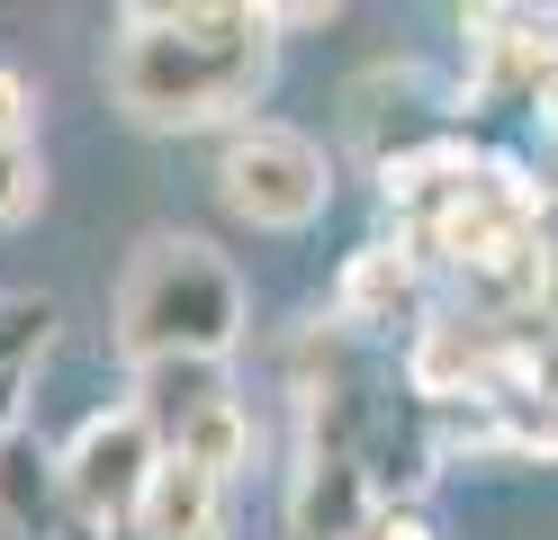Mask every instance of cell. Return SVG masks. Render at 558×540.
<instances>
[{
    "label": "cell",
    "instance_id": "1",
    "mask_svg": "<svg viewBox=\"0 0 558 540\" xmlns=\"http://www.w3.org/2000/svg\"><path fill=\"white\" fill-rule=\"evenodd\" d=\"M270 63H279V36L253 10L207 27H154V36L118 27L109 99L135 127H243L253 99L270 91Z\"/></svg>",
    "mask_w": 558,
    "mask_h": 540
},
{
    "label": "cell",
    "instance_id": "2",
    "mask_svg": "<svg viewBox=\"0 0 558 540\" xmlns=\"http://www.w3.org/2000/svg\"><path fill=\"white\" fill-rule=\"evenodd\" d=\"M243 343V279L217 243L154 235L118 279V351L126 370L145 360H226Z\"/></svg>",
    "mask_w": 558,
    "mask_h": 540
},
{
    "label": "cell",
    "instance_id": "3",
    "mask_svg": "<svg viewBox=\"0 0 558 540\" xmlns=\"http://www.w3.org/2000/svg\"><path fill=\"white\" fill-rule=\"evenodd\" d=\"M217 199L243 216V226H270V235H298L333 207V163L316 135L279 127V118H243L217 144Z\"/></svg>",
    "mask_w": 558,
    "mask_h": 540
},
{
    "label": "cell",
    "instance_id": "4",
    "mask_svg": "<svg viewBox=\"0 0 558 540\" xmlns=\"http://www.w3.org/2000/svg\"><path fill=\"white\" fill-rule=\"evenodd\" d=\"M54 459H63L73 531H118V523L145 514V487H154V468H162V432L135 415V406H99Z\"/></svg>",
    "mask_w": 558,
    "mask_h": 540
},
{
    "label": "cell",
    "instance_id": "5",
    "mask_svg": "<svg viewBox=\"0 0 558 540\" xmlns=\"http://www.w3.org/2000/svg\"><path fill=\"white\" fill-rule=\"evenodd\" d=\"M424 252L414 243H361L352 262H342V279H333V324L342 334H361V343H414L424 334Z\"/></svg>",
    "mask_w": 558,
    "mask_h": 540
},
{
    "label": "cell",
    "instance_id": "6",
    "mask_svg": "<svg viewBox=\"0 0 558 540\" xmlns=\"http://www.w3.org/2000/svg\"><path fill=\"white\" fill-rule=\"evenodd\" d=\"M369 504H378V487H369L361 451H316V442L298 451V468H289V540H352L369 523Z\"/></svg>",
    "mask_w": 558,
    "mask_h": 540
},
{
    "label": "cell",
    "instance_id": "7",
    "mask_svg": "<svg viewBox=\"0 0 558 540\" xmlns=\"http://www.w3.org/2000/svg\"><path fill=\"white\" fill-rule=\"evenodd\" d=\"M226 396H234V387H226V360H145L135 387H126V406L145 415V423L162 432V451H171L207 406H226Z\"/></svg>",
    "mask_w": 558,
    "mask_h": 540
},
{
    "label": "cell",
    "instance_id": "8",
    "mask_svg": "<svg viewBox=\"0 0 558 540\" xmlns=\"http://www.w3.org/2000/svg\"><path fill=\"white\" fill-rule=\"evenodd\" d=\"M217 514H226V478H207V468H190V459L162 451L135 531H145V540H217Z\"/></svg>",
    "mask_w": 558,
    "mask_h": 540
},
{
    "label": "cell",
    "instance_id": "9",
    "mask_svg": "<svg viewBox=\"0 0 558 540\" xmlns=\"http://www.w3.org/2000/svg\"><path fill=\"white\" fill-rule=\"evenodd\" d=\"M171 459L207 468V478H234L243 459H253V415H243V396H226V406H207L181 442H171Z\"/></svg>",
    "mask_w": 558,
    "mask_h": 540
},
{
    "label": "cell",
    "instance_id": "10",
    "mask_svg": "<svg viewBox=\"0 0 558 540\" xmlns=\"http://www.w3.org/2000/svg\"><path fill=\"white\" fill-rule=\"evenodd\" d=\"M63 307L54 298H0V379H27L37 370V351L54 343Z\"/></svg>",
    "mask_w": 558,
    "mask_h": 540
},
{
    "label": "cell",
    "instance_id": "11",
    "mask_svg": "<svg viewBox=\"0 0 558 540\" xmlns=\"http://www.w3.org/2000/svg\"><path fill=\"white\" fill-rule=\"evenodd\" d=\"M207 19H243V0H118V27L154 36V27H207Z\"/></svg>",
    "mask_w": 558,
    "mask_h": 540
},
{
    "label": "cell",
    "instance_id": "12",
    "mask_svg": "<svg viewBox=\"0 0 558 540\" xmlns=\"http://www.w3.org/2000/svg\"><path fill=\"white\" fill-rule=\"evenodd\" d=\"M46 199V171H37V144L27 135H0V226H19L27 207Z\"/></svg>",
    "mask_w": 558,
    "mask_h": 540
},
{
    "label": "cell",
    "instance_id": "13",
    "mask_svg": "<svg viewBox=\"0 0 558 540\" xmlns=\"http://www.w3.org/2000/svg\"><path fill=\"white\" fill-rule=\"evenodd\" d=\"M352 540H441V531H433V514H424L414 495H378V504H369V523H361Z\"/></svg>",
    "mask_w": 558,
    "mask_h": 540
},
{
    "label": "cell",
    "instance_id": "14",
    "mask_svg": "<svg viewBox=\"0 0 558 540\" xmlns=\"http://www.w3.org/2000/svg\"><path fill=\"white\" fill-rule=\"evenodd\" d=\"M243 10H253L270 36H298V27H325V19L342 10V0H243Z\"/></svg>",
    "mask_w": 558,
    "mask_h": 540
},
{
    "label": "cell",
    "instance_id": "15",
    "mask_svg": "<svg viewBox=\"0 0 558 540\" xmlns=\"http://www.w3.org/2000/svg\"><path fill=\"white\" fill-rule=\"evenodd\" d=\"M27 108H37V99H27V82L0 63V135H27Z\"/></svg>",
    "mask_w": 558,
    "mask_h": 540
},
{
    "label": "cell",
    "instance_id": "16",
    "mask_svg": "<svg viewBox=\"0 0 558 540\" xmlns=\"http://www.w3.org/2000/svg\"><path fill=\"white\" fill-rule=\"evenodd\" d=\"M19 396H27V379H0V451L19 442Z\"/></svg>",
    "mask_w": 558,
    "mask_h": 540
},
{
    "label": "cell",
    "instance_id": "17",
    "mask_svg": "<svg viewBox=\"0 0 558 540\" xmlns=\"http://www.w3.org/2000/svg\"><path fill=\"white\" fill-rule=\"evenodd\" d=\"M90 540H145V531H135V523H118V531H90Z\"/></svg>",
    "mask_w": 558,
    "mask_h": 540
}]
</instances>
